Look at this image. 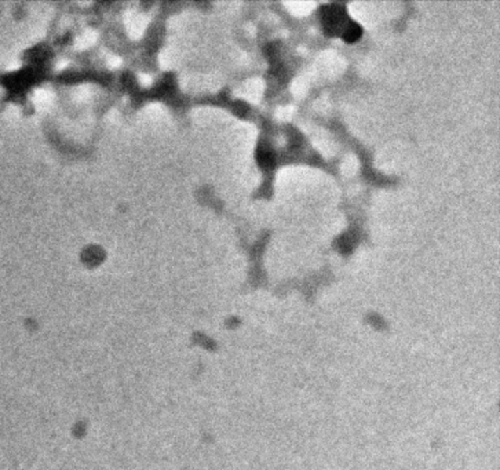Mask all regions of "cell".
I'll use <instances>...</instances> for the list:
<instances>
[{"instance_id":"cell-1","label":"cell","mask_w":500,"mask_h":470,"mask_svg":"<svg viewBox=\"0 0 500 470\" xmlns=\"http://www.w3.org/2000/svg\"><path fill=\"white\" fill-rule=\"evenodd\" d=\"M362 35V28L357 22H349L343 29V39L349 43L357 42Z\"/></svg>"}]
</instances>
